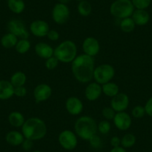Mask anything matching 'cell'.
<instances>
[{
  "label": "cell",
  "mask_w": 152,
  "mask_h": 152,
  "mask_svg": "<svg viewBox=\"0 0 152 152\" xmlns=\"http://www.w3.org/2000/svg\"><path fill=\"white\" fill-rule=\"evenodd\" d=\"M129 102V97L126 93H119L111 99L110 107L116 113L123 112L128 107Z\"/></svg>",
  "instance_id": "cell-10"
},
{
  "label": "cell",
  "mask_w": 152,
  "mask_h": 152,
  "mask_svg": "<svg viewBox=\"0 0 152 152\" xmlns=\"http://www.w3.org/2000/svg\"><path fill=\"white\" fill-rule=\"evenodd\" d=\"M115 75V69L110 64H103L96 67L93 74V78L98 84L103 85L110 82Z\"/></svg>",
  "instance_id": "cell-6"
},
{
  "label": "cell",
  "mask_w": 152,
  "mask_h": 152,
  "mask_svg": "<svg viewBox=\"0 0 152 152\" xmlns=\"http://www.w3.org/2000/svg\"><path fill=\"white\" fill-rule=\"evenodd\" d=\"M78 1H80V2H81V1H83V0H78Z\"/></svg>",
  "instance_id": "cell-44"
},
{
  "label": "cell",
  "mask_w": 152,
  "mask_h": 152,
  "mask_svg": "<svg viewBox=\"0 0 152 152\" xmlns=\"http://www.w3.org/2000/svg\"><path fill=\"white\" fill-rule=\"evenodd\" d=\"M137 139L136 137L131 133L125 134L121 139V146L125 148H129L135 145Z\"/></svg>",
  "instance_id": "cell-27"
},
{
  "label": "cell",
  "mask_w": 152,
  "mask_h": 152,
  "mask_svg": "<svg viewBox=\"0 0 152 152\" xmlns=\"http://www.w3.org/2000/svg\"><path fill=\"white\" fill-rule=\"evenodd\" d=\"M18 42V37L11 33H8L4 35L1 39V44L4 48L11 49L15 47Z\"/></svg>",
  "instance_id": "cell-23"
},
{
  "label": "cell",
  "mask_w": 152,
  "mask_h": 152,
  "mask_svg": "<svg viewBox=\"0 0 152 152\" xmlns=\"http://www.w3.org/2000/svg\"><path fill=\"white\" fill-rule=\"evenodd\" d=\"M29 29H30L31 33L37 37H46L49 31L50 30L47 22L41 20H37L32 22L30 25Z\"/></svg>",
  "instance_id": "cell-13"
},
{
  "label": "cell",
  "mask_w": 152,
  "mask_h": 152,
  "mask_svg": "<svg viewBox=\"0 0 152 152\" xmlns=\"http://www.w3.org/2000/svg\"><path fill=\"white\" fill-rule=\"evenodd\" d=\"M26 94H27V89L24 86L14 87V95L17 97H24L26 96Z\"/></svg>",
  "instance_id": "cell-36"
},
{
  "label": "cell",
  "mask_w": 152,
  "mask_h": 152,
  "mask_svg": "<svg viewBox=\"0 0 152 152\" xmlns=\"http://www.w3.org/2000/svg\"><path fill=\"white\" fill-rule=\"evenodd\" d=\"M33 94L37 102H46L52 96V89L49 84H38L34 90Z\"/></svg>",
  "instance_id": "cell-14"
},
{
  "label": "cell",
  "mask_w": 152,
  "mask_h": 152,
  "mask_svg": "<svg viewBox=\"0 0 152 152\" xmlns=\"http://www.w3.org/2000/svg\"><path fill=\"white\" fill-rule=\"evenodd\" d=\"M144 107L145 110V113H147L149 116L152 117V97H151L147 101Z\"/></svg>",
  "instance_id": "cell-39"
},
{
  "label": "cell",
  "mask_w": 152,
  "mask_h": 152,
  "mask_svg": "<svg viewBox=\"0 0 152 152\" xmlns=\"http://www.w3.org/2000/svg\"><path fill=\"white\" fill-rule=\"evenodd\" d=\"M25 121L26 119L24 116L19 111H13L8 116V122L10 125L15 128H20L23 126Z\"/></svg>",
  "instance_id": "cell-21"
},
{
  "label": "cell",
  "mask_w": 152,
  "mask_h": 152,
  "mask_svg": "<svg viewBox=\"0 0 152 152\" xmlns=\"http://www.w3.org/2000/svg\"><path fill=\"white\" fill-rule=\"evenodd\" d=\"M116 112L111 107H105L102 110V116L106 120H113Z\"/></svg>",
  "instance_id": "cell-32"
},
{
  "label": "cell",
  "mask_w": 152,
  "mask_h": 152,
  "mask_svg": "<svg viewBox=\"0 0 152 152\" xmlns=\"http://www.w3.org/2000/svg\"><path fill=\"white\" fill-rule=\"evenodd\" d=\"M135 23L131 17L122 19L120 22L121 30L125 33H130V32L133 31L135 28Z\"/></svg>",
  "instance_id": "cell-26"
},
{
  "label": "cell",
  "mask_w": 152,
  "mask_h": 152,
  "mask_svg": "<svg viewBox=\"0 0 152 152\" xmlns=\"http://www.w3.org/2000/svg\"><path fill=\"white\" fill-rule=\"evenodd\" d=\"M131 2L137 9L145 10L151 5V0H131Z\"/></svg>",
  "instance_id": "cell-31"
},
{
  "label": "cell",
  "mask_w": 152,
  "mask_h": 152,
  "mask_svg": "<svg viewBox=\"0 0 152 152\" xmlns=\"http://www.w3.org/2000/svg\"><path fill=\"white\" fill-rule=\"evenodd\" d=\"M88 141L90 142L91 147L95 149H99L102 146V139L97 134H95L94 136H93Z\"/></svg>",
  "instance_id": "cell-35"
},
{
  "label": "cell",
  "mask_w": 152,
  "mask_h": 152,
  "mask_svg": "<svg viewBox=\"0 0 152 152\" xmlns=\"http://www.w3.org/2000/svg\"><path fill=\"white\" fill-rule=\"evenodd\" d=\"M74 129L75 134L84 140H89L96 134L98 131L97 124L92 117L83 116L75 122Z\"/></svg>",
  "instance_id": "cell-3"
},
{
  "label": "cell",
  "mask_w": 152,
  "mask_h": 152,
  "mask_svg": "<svg viewBox=\"0 0 152 152\" xmlns=\"http://www.w3.org/2000/svg\"><path fill=\"white\" fill-rule=\"evenodd\" d=\"M8 29L10 33L21 39H28L29 37V32L28 31L23 22L20 20L14 19L9 21L8 23Z\"/></svg>",
  "instance_id": "cell-9"
},
{
  "label": "cell",
  "mask_w": 152,
  "mask_h": 152,
  "mask_svg": "<svg viewBox=\"0 0 152 152\" xmlns=\"http://www.w3.org/2000/svg\"><path fill=\"white\" fill-rule=\"evenodd\" d=\"M102 93V87L101 84L97 82L90 83L87 86L84 92L86 99L90 102L96 101L101 96Z\"/></svg>",
  "instance_id": "cell-16"
},
{
  "label": "cell",
  "mask_w": 152,
  "mask_h": 152,
  "mask_svg": "<svg viewBox=\"0 0 152 152\" xmlns=\"http://www.w3.org/2000/svg\"><path fill=\"white\" fill-rule=\"evenodd\" d=\"M132 116L136 119H141L145 114V107L140 105H137L133 108L132 111H131Z\"/></svg>",
  "instance_id": "cell-33"
},
{
  "label": "cell",
  "mask_w": 152,
  "mask_h": 152,
  "mask_svg": "<svg viewBox=\"0 0 152 152\" xmlns=\"http://www.w3.org/2000/svg\"><path fill=\"white\" fill-rule=\"evenodd\" d=\"M110 145L113 148L118 147L121 145V139L117 136H114L110 140Z\"/></svg>",
  "instance_id": "cell-40"
},
{
  "label": "cell",
  "mask_w": 152,
  "mask_h": 152,
  "mask_svg": "<svg viewBox=\"0 0 152 152\" xmlns=\"http://www.w3.org/2000/svg\"><path fill=\"white\" fill-rule=\"evenodd\" d=\"M34 145V141L31 140H29V139H26L25 138L24 141L22 143V148L23 149H24L25 151H30Z\"/></svg>",
  "instance_id": "cell-38"
},
{
  "label": "cell",
  "mask_w": 152,
  "mask_h": 152,
  "mask_svg": "<svg viewBox=\"0 0 152 152\" xmlns=\"http://www.w3.org/2000/svg\"><path fill=\"white\" fill-rule=\"evenodd\" d=\"M69 8L66 5L58 3L54 6L52 11V17L57 24L63 25L66 23L69 19Z\"/></svg>",
  "instance_id": "cell-8"
},
{
  "label": "cell",
  "mask_w": 152,
  "mask_h": 152,
  "mask_svg": "<svg viewBox=\"0 0 152 152\" xmlns=\"http://www.w3.org/2000/svg\"><path fill=\"white\" fill-rule=\"evenodd\" d=\"M66 109L67 112L72 116L79 115L84 109V104L78 98L71 96L66 101Z\"/></svg>",
  "instance_id": "cell-15"
},
{
  "label": "cell",
  "mask_w": 152,
  "mask_h": 152,
  "mask_svg": "<svg viewBox=\"0 0 152 152\" xmlns=\"http://www.w3.org/2000/svg\"><path fill=\"white\" fill-rule=\"evenodd\" d=\"M95 70L94 58L83 54L72 62V72L75 78L81 83H88L93 78Z\"/></svg>",
  "instance_id": "cell-1"
},
{
  "label": "cell",
  "mask_w": 152,
  "mask_h": 152,
  "mask_svg": "<svg viewBox=\"0 0 152 152\" xmlns=\"http://www.w3.org/2000/svg\"><path fill=\"white\" fill-rule=\"evenodd\" d=\"M58 64H59V61H58V60L53 55L52 57H51V58L46 60L45 66H46V68L47 69L53 70L58 66Z\"/></svg>",
  "instance_id": "cell-34"
},
{
  "label": "cell",
  "mask_w": 152,
  "mask_h": 152,
  "mask_svg": "<svg viewBox=\"0 0 152 152\" xmlns=\"http://www.w3.org/2000/svg\"><path fill=\"white\" fill-rule=\"evenodd\" d=\"M34 49L37 55L43 59L46 60L54 55V49L46 43L40 42L37 43Z\"/></svg>",
  "instance_id": "cell-17"
},
{
  "label": "cell",
  "mask_w": 152,
  "mask_h": 152,
  "mask_svg": "<svg viewBox=\"0 0 152 152\" xmlns=\"http://www.w3.org/2000/svg\"><path fill=\"white\" fill-rule=\"evenodd\" d=\"M46 37H48V39L52 41H57V40L59 39L60 35L59 33H58L57 31L55 30H49V32H48Z\"/></svg>",
  "instance_id": "cell-37"
},
{
  "label": "cell",
  "mask_w": 152,
  "mask_h": 152,
  "mask_svg": "<svg viewBox=\"0 0 152 152\" xmlns=\"http://www.w3.org/2000/svg\"><path fill=\"white\" fill-rule=\"evenodd\" d=\"M58 142L61 147L67 151L75 148L78 145V138L75 133L70 130H64L58 136Z\"/></svg>",
  "instance_id": "cell-7"
},
{
  "label": "cell",
  "mask_w": 152,
  "mask_h": 152,
  "mask_svg": "<svg viewBox=\"0 0 152 152\" xmlns=\"http://www.w3.org/2000/svg\"><path fill=\"white\" fill-rule=\"evenodd\" d=\"M17 52L20 54H26L30 50L31 43L28 39H20L15 46Z\"/></svg>",
  "instance_id": "cell-29"
},
{
  "label": "cell",
  "mask_w": 152,
  "mask_h": 152,
  "mask_svg": "<svg viewBox=\"0 0 152 152\" xmlns=\"http://www.w3.org/2000/svg\"><path fill=\"white\" fill-rule=\"evenodd\" d=\"M98 131L102 134H107L111 129V125L108 120H103L97 125Z\"/></svg>",
  "instance_id": "cell-30"
},
{
  "label": "cell",
  "mask_w": 152,
  "mask_h": 152,
  "mask_svg": "<svg viewBox=\"0 0 152 152\" xmlns=\"http://www.w3.org/2000/svg\"><path fill=\"white\" fill-rule=\"evenodd\" d=\"M14 95V87L11 81L6 80L0 81V99L7 100Z\"/></svg>",
  "instance_id": "cell-18"
},
{
  "label": "cell",
  "mask_w": 152,
  "mask_h": 152,
  "mask_svg": "<svg viewBox=\"0 0 152 152\" xmlns=\"http://www.w3.org/2000/svg\"><path fill=\"white\" fill-rule=\"evenodd\" d=\"M113 121L116 128L120 131H127L131 128L132 124L131 116L125 111L116 113Z\"/></svg>",
  "instance_id": "cell-11"
},
{
  "label": "cell",
  "mask_w": 152,
  "mask_h": 152,
  "mask_svg": "<svg viewBox=\"0 0 152 152\" xmlns=\"http://www.w3.org/2000/svg\"><path fill=\"white\" fill-rule=\"evenodd\" d=\"M26 80H27L26 75L23 72L19 71L13 74L10 81L14 87H18L24 86L26 82Z\"/></svg>",
  "instance_id": "cell-24"
},
{
  "label": "cell",
  "mask_w": 152,
  "mask_h": 152,
  "mask_svg": "<svg viewBox=\"0 0 152 152\" xmlns=\"http://www.w3.org/2000/svg\"><path fill=\"white\" fill-rule=\"evenodd\" d=\"M134 11V6L131 0H116L110 8V12L116 18L122 19L131 17Z\"/></svg>",
  "instance_id": "cell-5"
},
{
  "label": "cell",
  "mask_w": 152,
  "mask_h": 152,
  "mask_svg": "<svg viewBox=\"0 0 152 152\" xmlns=\"http://www.w3.org/2000/svg\"><path fill=\"white\" fill-rule=\"evenodd\" d=\"M82 49L85 55L94 58L100 51V43L96 38L88 37L83 42Z\"/></svg>",
  "instance_id": "cell-12"
},
{
  "label": "cell",
  "mask_w": 152,
  "mask_h": 152,
  "mask_svg": "<svg viewBox=\"0 0 152 152\" xmlns=\"http://www.w3.org/2000/svg\"><path fill=\"white\" fill-rule=\"evenodd\" d=\"M131 18L133 19L136 25L142 26H145L148 23L150 20V16L145 10L137 9L134 11Z\"/></svg>",
  "instance_id": "cell-19"
},
{
  "label": "cell",
  "mask_w": 152,
  "mask_h": 152,
  "mask_svg": "<svg viewBox=\"0 0 152 152\" xmlns=\"http://www.w3.org/2000/svg\"><path fill=\"white\" fill-rule=\"evenodd\" d=\"M78 49L73 41L66 40L60 43L54 49V56L59 61V62L68 63L72 62L77 57Z\"/></svg>",
  "instance_id": "cell-4"
},
{
  "label": "cell",
  "mask_w": 152,
  "mask_h": 152,
  "mask_svg": "<svg viewBox=\"0 0 152 152\" xmlns=\"http://www.w3.org/2000/svg\"><path fill=\"white\" fill-rule=\"evenodd\" d=\"M6 142L12 146L21 145L24 141L25 137L22 133L17 131H11L7 134L5 137Z\"/></svg>",
  "instance_id": "cell-20"
},
{
  "label": "cell",
  "mask_w": 152,
  "mask_h": 152,
  "mask_svg": "<svg viewBox=\"0 0 152 152\" xmlns=\"http://www.w3.org/2000/svg\"><path fill=\"white\" fill-rule=\"evenodd\" d=\"M22 128V134L26 139L33 141L44 138L47 134V127L43 119L38 117H31L25 121Z\"/></svg>",
  "instance_id": "cell-2"
},
{
  "label": "cell",
  "mask_w": 152,
  "mask_h": 152,
  "mask_svg": "<svg viewBox=\"0 0 152 152\" xmlns=\"http://www.w3.org/2000/svg\"><path fill=\"white\" fill-rule=\"evenodd\" d=\"M78 11L82 17H88L92 11V6L90 3L86 0H83L79 2L78 5Z\"/></svg>",
  "instance_id": "cell-28"
},
{
  "label": "cell",
  "mask_w": 152,
  "mask_h": 152,
  "mask_svg": "<svg viewBox=\"0 0 152 152\" xmlns=\"http://www.w3.org/2000/svg\"><path fill=\"white\" fill-rule=\"evenodd\" d=\"M32 152H41V151H34Z\"/></svg>",
  "instance_id": "cell-43"
},
{
  "label": "cell",
  "mask_w": 152,
  "mask_h": 152,
  "mask_svg": "<svg viewBox=\"0 0 152 152\" xmlns=\"http://www.w3.org/2000/svg\"><path fill=\"white\" fill-rule=\"evenodd\" d=\"M70 0H59V2H60V3H62V4H66V3H68L69 2Z\"/></svg>",
  "instance_id": "cell-42"
},
{
  "label": "cell",
  "mask_w": 152,
  "mask_h": 152,
  "mask_svg": "<svg viewBox=\"0 0 152 152\" xmlns=\"http://www.w3.org/2000/svg\"><path fill=\"white\" fill-rule=\"evenodd\" d=\"M8 6L9 9L14 14H21L26 8L23 0H8Z\"/></svg>",
  "instance_id": "cell-25"
},
{
  "label": "cell",
  "mask_w": 152,
  "mask_h": 152,
  "mask_svg": "<svg viewBox=\"0 0 152 152\" xmlns=\"http://www.w3.org/2000/svg\"><path fill=\"white\" fill-rule=\"evenodd\" d=\"M110 152H127V151L125 150V148L122 147V146H118V147L113 148Z\"/></svg>",
  "instance_id": "cell-41"
},
{
  "label": "cell",
  "mask_w": 152,
  "mask_h": 152,
  "mask_svg": "<svg viewBox=\"0 0 152 152\" xmlns=\"http://www.w3.org/2000/svg\"><path fill=\"white\" fill-rule=\"evenodd\" d=\"M102 93L105 95V96H108V97L113 98L119 93V86L113 82H107L106 84H103L102 86Z\"/></svg>",
  "instance_id": "cell-22"
}]
</instances>
